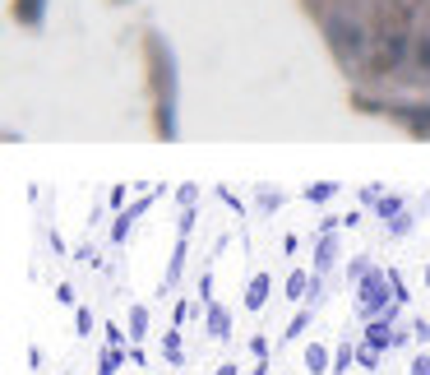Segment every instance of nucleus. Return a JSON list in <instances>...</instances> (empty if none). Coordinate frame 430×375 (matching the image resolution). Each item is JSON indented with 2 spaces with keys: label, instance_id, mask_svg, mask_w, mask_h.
<instances>
[{
  "label": "nucleus",
  "instance_id": "obj_1",
  "mask_svg": "<svg viewBox=\"0 0 430 375\" xmlns=\"http://www.w3.org/2000/svg\"><path fill=\"white\" fill-rule=\"evenodd\" d=\"M384 301H389V287H384L380 278H366V287H361V311L375 315L380 306H384Z\"/></svg>",
  "mask_w": 430,
  "mask_h": 375
},
{
  "label": "nucleus",
  "instance_id": "obj_2",
  "mask_svg": "<svg viewBox=\"0 0 430 375\" xmlns=\"http://www.w3.org/2000/svg\"><path fill=\"white\" fill-rule=\"evenodd\" d=\"M227 311H222V306H213V311H208V334H213V338H227Z\"/></svg>",
  "mask_w": 430,
  "mask_h": 375
},
{
  "label": "nucleus",
  "instance_id": "obj_3",
  "mask_svg": "<svg viewBox=\"0 0 430 375\" xmlns=\"http://www.w3.org/2000/svg\"><path fill=\"white\" fill-rule=\"evenodd\" d=\"M315 260H320V269H329L333 260H338V241H333V236H324L320 250H315Z\"/></svg>",
  "mask_w": 430,
  "mask_h": 375
},
{
  "label": "nucleus",
  "instance_id": "obj_4",
  "mask_svg": "<svg viewBox=\"0 0 430 375\" xmlns=\"http://www.w3.org/2000/svg\"><path fill=\"white\" fill-rule=\"evenodd\" d=\"M264 297H268V278H264V273H260V278L250 282V297H246V306H250V311H255V306H264Z\"/></svg>",
  "mask_w": 430,
  "mask_h": 375
},
{
  "label": "nucleus",
  "instance_id": "obj_5",
  "mask_svg": "<svg viewBox=\"0 0 430 375\" xmlns=\"http://www.w3.org/2000/svg\"><path fill=\"white\" fill-rule=\"evenodd\" d=\"M306 366H310V371H324V366H329V352H324V347L315 343V347L306 352Z\"/></svg>",
  "mask_w": 430,
  "mask_h": 375
},
{
  "label": "nucleus",
  "instance_id": "obj_6",
  "mask_svg": "<svg viewBox=\"0 0 430 375\" xmlns=\"http://www.w3.org/2000/svg\"><path fill=\"white\" fill-rule=\"evenodd\" d=\"M144 325H148V311H135V315H130V329H135V338L144 334Z\"/></svg>",
  "mask_w": 430,
  "mask_h": 375
},
{
  "label": "nucleus",
  "instance_id": "obj_7",
  "mask_svg": "<svg viewBox=\"0 0 430 375\" xmlns=\"http://www.w3.org/2000/svg\"><path fill=\"white\" fill-rule=\"evenodd\" d=\"M217 375H236V366H222V371H217Z\"/></svg>",
  "mask_w": 430,
  "mask_h": 375
},
{
  "label": "nucleus",
  "instance_id": "obj_8",
  "mask_svg": "<svg viewBox=\"0 0 430 375\" xmlns=\"http://www.w3.org/2000/svg\"><path fill=\"white\" fill-rule=\"evenodd\" d=\"M426 282H430V269H426Z\"/></svg>",
  "mask_w": 430,
  "mask_h": 375
}]
</instances>
